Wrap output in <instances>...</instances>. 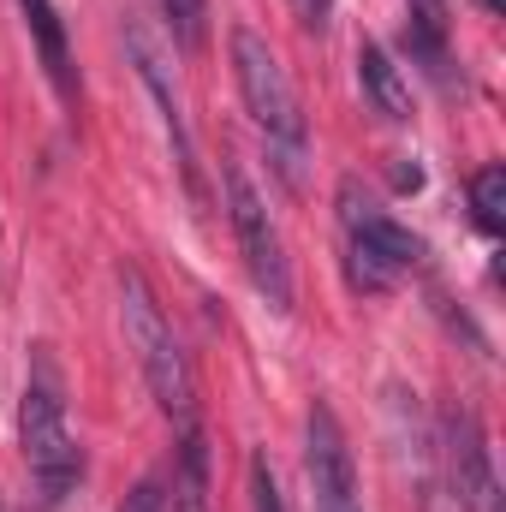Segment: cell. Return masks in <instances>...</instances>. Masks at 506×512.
<instances>
[{"instance_id":"obj_1","label":"cell","mask_w":506,"mask_h":512,"mask_svg":"<svg viewBox=\"0 0 506 512\" xmlns=\"http://www.w3.org/2000/svg\"><path fill=\"white\" fill-rule=\"evenodd\" d=\"M120 322H126V346L137 358V370H143V387L161 405V417L173 429H191L197 423V370H191V358H185V346H179L155 286L131 262L120 268Z\"/></svg>"},{"instance_id":"obj_2","label":"cell","mask_w":506,"mask_h":512,"mask_svg":"<svg viewBox=\"0 0 506 512\" xmlns=\"http://www.w3.org/2000/svg\"><path fill=\"white\" fill-rule=\"evenodd\" d=\"M18 447H24L42 507H60L78 489L84 453H78V435L66 417V382H60V364L48 358V346H36V358H30V382L18 399Z\"/></svg>"},{"instance_id":"obj_3","label":"cell","mask_w":506,"mask_h":512,"mask_svg":"<svg viewBox=\"0 0 506 512\" xmlns=\"http://www.w3.org/2000/svg\"><path fill=\"white\" fill-rule=\"evenodd\" d=\"M227 48H233V84H239V96H245V114H251V126L262 131V143H268L274 167H280V173L298 185V179H304L310 126H304L298 90H292V78H286L280 54H274V48L256 36L251 24H239V30L227 36Z\"/></svg>"},{"instance_id":"obj_4","label":"cell","mask_w":506,"mask_h":512,"mask_svg":"<svg viewBox=\"0 0 506 512\" xmlns=\"http://www.w3.org/2000/svg\"><path fill=\"white\" fill-rule=\"evenodd\" d=\"M221 185H227V227H233V245L245 256V274L251 286L268 298V310H292V256H286V239L268 215V197L256 191V179L245 173L239 155H227L221 167Z\"/></svg>"},{"instance_id":"obj_5","label":"cell","mask_w":506,"mask_h":512,"mask_svg":"<svg viewBox=\"0 0 506 512\" xmlns=\"http://www.w3.org/2000/svg\"><path fill=\"white\" fill-rule=\"evenodd\" d=\"M340 227H346V256H352V280L364 292H387L393 280H405L423 262V239L411 227H399L376 197L358 191V179L340 185Z\"/></svg>"},{"instance_id":"obj_6","label":"cell","mask_w":506,"mask_h":512,"mask_svg":"<svg viewBox=\"0 0 506 512\" xmlns=\"http://www.w3.org/2000/svg\"><path fill=\"white\" fill-rule=\"evenodd\" d=\"M304 477H310V512H364L358 465L328 399H316L304 417Z\"/></svg>"},{"instance_id":"obj_7","label":"cell","mask_w":506,"mask_h":512,"mask_svg":"<svg viewBox=\"0 0 506 512\" xmlns=\"http://www.w3.org/2000/svg\"><path fill=\"white\" fill-rule=\"evenodd\" d=\"M126 48H131V66H137V78H143V90H149V102H155V114H161V137H167V149H173V167H179V179H185V191L203 203V173H197V143H191V126H185V102H179V84H173V72H167V60H161V48H155V36L126 18Z\"/></svg>"},{"instance_id":"obj_8","label":"cell","mask_w":506,"mask_h":512,"mask_svg":"<svg viewBox=\"0 0 506 512\" xmlns=\"http://www.w3.org/2000/svg\"><path fill=\"white\" fill-rule=\"evenodd\" d=\"M447 477H453V501L465 512H501L495 453H489V435H483L471 405L447 411Z\"/></svg>"},{"instance_id":"obj_9","label":"cell","mask_w":506,"mask_h":512,"mask_svg":"<svg viewBox=\"0 0 506 512\" xmlns=\"http://www.w3.org/2000/svg\"><path fill=\"white\" fill-rule=\"evenodd\" d=\"M18 12H24V30H30V42H36V60H42V72H48L54 96H60L66 108H78V66H72V42H66L60 6H54V0H18Z\"/></svg>"},{"instance_id":"obj_10","label":"cell","mask_w":506,"mask_h":512,"mask_svg":"<svg viewBox=\"0 0 506 512\" xmlns=\"http://www.w3.org/2000/svg\"><path fill=\"white\" fill-rule=\"evenodd\" d=\"M358 84H364V96H370V108L381 120H393V126L411 120V84H405V72L393 66V54L381 42H358Z\"/></svg>"},{"instance_id":"obj_11","label":"cell","mask_w":506,"mask_h":512,"mask_svg":"<svg viewBox=\"0 0 506 512\" xmlns=\"http://www.w3.org/2000/svg\"><path fill=\"white\" fill-rule=\"evenodd\" d=\"M471 215H477V227L489 239L506 233V167L501 161H489V167L471 173Z\"/></svg>"},{"instance_id":"obj_12","label":"cell","mask_w":506,"mask_h":512,"mask_svg":"<svg viewBox=\"0 0 506 512\" xmlns=\"http://www.w3.org/2000/svg\"><path fill=\"white\" fill-rule=\"evenodd\" d=\"M161 18H167V36L185 54L209 48V0H161Z\"/></svg>"},{"instance_id":"obj_13","label":"cell","mask_w":506,"mask_h":512,"mask_svg":"<svg viewBox=\"0 0 506 512\" xmlns=\"http://www.w3.org/2000/svg\"><path fill=\"white\" fill-rule=\"evenodd\" d=\"M411 48H423L429 66L447 60V0H411Z\"/></svg>"},{"instance_id":"obj_14","label":"cell","mask_w":506,"mask_h":512,"mask_svg":"<svg viewBox=\"0 0 506 512\" xmlns=\"http://www.w3.org/2000/svg\"><path fill=\"white\" fill-rule=\"evenodd\" d=\"M251 512H286V495H280V477H274L268 453H251Z\"/></svg>"},{"instance_id":"obj_15","label":"cell","mask_w":506,"mask_h":512,"mask_svg":"<svg viewBox=\"0 0 506 512\" xmlns=\"http://www.w3.org/2000/svg\"><path fill=\"white\" fill-rule=\"evenodd\" d=\"M120 512H167V495H161V483H155V477H143V483H137V489L126 495V507H120Z\"/></svg>"},{"instance_id":"obj_16","label":"cell","mask_w":506,"mask_h":512,"mask_svg":"<svg viewBox=\"0 0 506 512\" xmlns=\"http://www.w3.org/2000/svg\"><path fill=\"white\" fill-rule=\"evenodd\" d=\"M292 12H298V24H304V30H316V36L334 24V0H292Z\"/></svg>"},{"instance_id":"obj_17","label":"cell","mask_w":506,"mask_h":512,"mask_svg":"<svg viewBox=\"0 0 506 512\" xmlns=\"http://www.w3.org/2000/svg\"><path fill=\"white\" fill-rule=\"evenodd\" d=\"M0 512H6V507H0Z\"/></svg>"}]
</instances>
